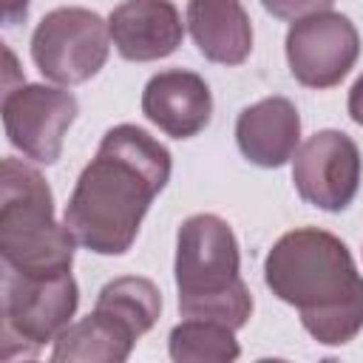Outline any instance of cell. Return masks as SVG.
<instances>
[{
	"label": "cell",
	"instance_id": "cell-7",
	"mask_svg": "<svg viewBox=\"0 0 363 363\" xmlns=\"http://www.w3.org/2000/svg\"><path fill=\"white\" fill-rule=\"evenodd\" d=\"M79 113L77 96L65 88L20 82L3 94V128L9 142L37 164H54L68 128Z\"/></svg>",
	"mask_w": 363,
	"mask_h": 363
},
{
	"label": "cell",
	"instance_id": "cell-5",
	"mask_svg": "<svg viewBox=\"0 0 363 363\" xmlns=\"http://www.w3.org/2000/svg\"><path fill=\"white\" fill-rule=\"evenodd\" d=\"M79 306L71 272H14L3 267V360L34 357L54 343Z\"/></svg>",
	"mask_w": 363,
	"mask_h": 363
},
{
	"label": "cell",
	"instance_id": "cell-1",
	"mask_svg": "<svg viewBox=\"0 0 363 363\" xmlns=\"http://www.w3.org/2000/svg\"><path fill=\"white\" fill-rule=\"evenodd\" d=\"M170 150L145 128L113 125L82 167L65 204V227L96 255H125L153 199L170 182Z\"/></svg>",
	"mask_w": 363,
	"mask_h": 363
},
{
	"label": "cell",
	"instance_id": "cell-11",
	"mask_svg": "<svg viewBox=\"0 0 363 363\" xmlns=\"http://www.w3.org/2000/svg\"><path fill=\"white\" fill-rule=\"evenodd\" d=\"M111 40L122 60L153 62L170 57L184 37V23L170 0H122L108 17Z\"/></svg>",
	"mask_w": 363,
	"mask_h": 363
},
{
	"label": "cell",
	"instance_id": "cell-17",
	"mask_svg": "<svg viewBox=\"0 0 363 363\" xmlns=\"http://www.w3.org/2000/svg\"><path fill=\"white\" fill-rule=\"evenodd\" d=\"M335 0H261L264 11L278 17V20H301L318 11H329Z\"/></svg>",
	"mask_w": 363,
	"mask_h": 363
},
{
	"label": "cell",
	"instance_id": "cell-4",
	"mask_svg": "<svg viewBox=\"0 0 363 363\" xmlns=\"http://www.w3.org/2000/svg\"><path fill=\"white\" fill-rule=\"evenodd\" d=\"M77 238L54 218V193L43 173L6 156L0 173V255L14 272H71Z\"/></svg>",
	"mask_w": 363,
	"mask_h": 363
},
{
	"label": "cell",
	"instance_id": "cell-9",
	"mask_svg": "<svg viewBox=\"0 0 363 363\" xmlns=\"http://www.w3.org/2000/svg\"><path fill=\"white\" fill-rule=\"evenodd\" d=\"M292 184L318 210H346L360 187V150L354 139L335 128L309 136L292 156Z\"/></svg>",
	"mask_w": 363,
	"mask_h": 363
},
{
	"label": "cell",
	"instance_id": "cell-6",
	"mask_svg": "<svg viewBox=\"0 0 363 363\" xmlns=\"http://www.w3.org/2000/svg\"><path fill=\"white\" fill-rule=\"evenodd\" d=\"M108 23L82 6L51 9L31 34L37 71L57 85H82L96 77L111 54Z\"/></svg>",
	"mask_w": 363,
	"mask_h": 363
},
{
	"label": "cell",
	"instance_id": "cell-2",
	"mask_svg": "<svg viewBox=\"0 0 363 363\" xmlns=\"http://www.w3.org/2000/svg\"><path fill=\"white\" fill-rule=\"evenodd\" d=\"M264 281L320 346H343L363 329V278L349 247L326 230L284 233L264 258Z\"/></svg>",
	"mask_w": 363,
	"mask_h": 363
},
{
	"label": "cell",
	"instance_id": "cell-8",
	"mask_svg": "<svg viewBox=\"0 0 363 363\" xmlns=\"http://www.w3.org/2000/svg\"><path fill=\"white\" fill-rule=\"evenodd\" d=\"M289 74L306 88H335L360 57V34L340 11L301 17L286 31Z\"/></svg>",
	"mask_w": 363,
	"mask_h": 363
},
{
	"label": "cell",
	"instance_id": "cell-13",
	"mask_svg": "<svg viewBox=\"0 0 363 363\" xmlns=\"http://www.w3.org/2000/svg\"><path fill=\"white\" fill-rule=\"evenodd\" d=\"M187 28L210 62L241 65L252 51V23L241 0H190Z\"/></svg>",
	"mask_w": 363,
	"mask_h": 363
},
{
	"label": "cell",
	"instance_id": "cell-15",
	"mask_svg": "<svg viewBox=\"0 0 363 363\" xmlns=\"http://www.w3.org/2000/svg\"><path fill=\"white\" fill-rule=\"evenodd\" d=\"M167 352L176 363H230L241 354L235 329L207 318H184L170 329Z\"/></svg>",
	"mask_w": 363,
	"mask_h": 363
},
{
	"label": "cell",
	"instance_id": "cell-10",
	"mask_svg": "<svg viewBox=\"0 0 363 363\" xmlns=\"http://www.w3.org/2000/svg\"><path fill=\"white\" fill-rule=\"evenodd\" d=\"M142 113L167 136L190 139L210 125L213 94L204 77L184 68H167L147 79Z\"/></svg>",
	"mask_w": 363,
	"mask_h": 363
},
{
	"label": "cell",
	"instance_id": "cell-18",
	"mask_svg": "<svg viewBox=\"0 0 363 363\" xmlns=\"http://www.w3.org/2000/svg\"><path fill=\"white\" fill-rule=\"evenodd\" d=\"M28 3L31 0H3V26H17L26 20L28 14Z\"/></svg>",
	"mask_w": 363,
	"mask_h": 363
},
{
	"label": "cell",
	"instance_id": "cell-3",
	"mask_svg": "<svg viewBox=\"0 0 363 363\" xmlns=\"http://www.w3.org/2000/svg\"><path fill=\"white\" fill-rule=\"evenodd\" d=\"M176 289L182 318L247 326L252 295L241 281V252L233 227L216 213H196L176 233Z\"/></svg>",
	"mask_w": 363,
	"mask_h": 363
},
{
	"label": "cell",
	"instance_id": "cell-14",
	"mask_svg": "<svg viewBox=\"0 0 363 363\" xmlns=\"http://www.w3.org/2000/svg\"><path fill=\"white\" fill-rule=\"evenodd\" d=\"M139 335L125 326L119 318H113L105 309H96L85 315L77 323H68L60 337L54 340L51 360H82V363H122L130 357Z\"/></svg>",
	"mask_w": 363,
	"mask_h": 363
},
{
	"label": "cell",
	"instance_id": "cell-12",
	"mask_svg": "<svg viewBox=\"0 0 363 363\" xmlns=\"http://www.w3.org/2000/svg\"><path fill=\"white\" fill-rule=\"evenodd\" d=\"M235 142L247 162L258 167L286 164L301 142V116L292 99L267 96L247 105L235 119Z\"/></svg>",
	"mask_w": 363,
	"mask_h": 363
},
{
	"label": "cell",
	"instance_id": "cell-19",
	"mask_svg": "<svg viewBox=\"0 0 363 363\" xmlns=\"http://www.w3.org/2000/svg\"><path fill=\"white\" fill-rule=\"evenodd\" d=\"M349 116H352V122H357L363 128V74L354 79V85L349 91Z\"/></svg>",
	"mask_w": 363,
	"mask_h": 363
},
{
	"label": "cell",
	"instance_id": "cell-16",
	"mask_svg": "<svg viewBox=\"0 0 363 363\" xmlns=\"http://www.w3.org/2000/svg\"><path fill=\"white\" fill-rule=\"evenodd\" d=\"M96 309L111 312L125 326H130L139 337L153 329L162 315V292L150 278L122 275L108 281L96 295Z\"/></svg>",
	"mask_w": 363,
	"mask_h": 363
}]
</instances>
